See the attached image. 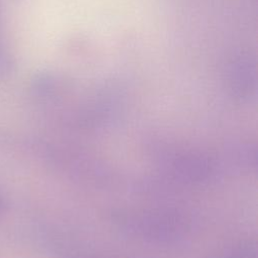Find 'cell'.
Here are the masks:
<instances>
[{"mask_svg":"<svg viewBox=\"0 0 258 258\" xmlns=\"http://www.w3.org/2000/svg\"><path fill=\"white\" fill-rule=\"evenodd\" d=\"M4 205H5V203H4V200H3L2 196L0 195V212L3 210V208H4Z\"/></svg>","mask_w":258,"mask_h":258,"instance_id":"6da1fadb","label":"cell"}]
</instances>
